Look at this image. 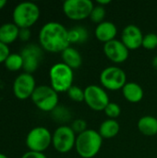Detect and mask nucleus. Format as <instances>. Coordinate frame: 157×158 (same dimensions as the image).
<instances>
[{
  "label": "nucleus",
  "mask_w": 157,
  "mask_h": 158,
  "mask_svg": "<svg viewBox=\"0 0 157 158\" xmlns=\"http://www.w3.org/2000/svg\"><path fill=\"white\" fill-rule=\"evenodd\" d=\"M38 40L43 50L49 53H62L70 46L68 30L57 21H49L43 25L39 31Z\"/></svg>",
  "instance_id": "1"
},
{
  "label": "nucleus",
  "mask_w": 157,
  "mask_h": 158,
  "mask_svg": "<svg viewBox=\"0 0 157 158\" xmlns=\"http://www.w3.org/2000/svg\"><path fill=\"white\" fill-rule=\"evenodd\" d=\"M103 145V138L99 132L93 129H88L77 135L75 150L81 158L95 157Z\"/></svg>",
  "instance_id": "2"
},
{
  "label": "nucleus",
  "mask_w": 157,
  "mask_h": 158,
  "mask_svg": "<svg viewBox=\"0 0 157 158\" xmlns=\"http://www.w3.org/2000/svg\"><path fill=\"white\" fill-rule=\"evenodd\" d=\"M41 11L37 4L33 2H21L18 4L12 12L13 22L19 29H30L40 19Z\"/></svg>",
  "instance_id": "3"
},
{
  "label": "nucleus",
  "mask_w": 157,
  "mask_h": 158,
  "mask_svg": "<svg viewBox=\"0 0 157 158\" xmlns=\"http://www.w3.org/2000/svg\"><path fill=\"white\" fill-rule=\"evenodd\" d=\"M49 80L50 86L56 93H67L73 86L74 70L63 62L56 63L50 68Z\"/></svg>",
  "instance_id": "4"
},
{
  "label": "nucleus",
  "mask_w": 157,
  "mask_h": 158,
  "mask_svg": "<svg viewBox=\"0 0 157 158\" xmlns=\"http://www.w3.org/2000/svg\"><path fill=\"white\" fill-rule=\"evenodd\" d=\"M34 106L43 112H52L59 103L58 93L50 85H39L31 97Z\"/></svg>",
  "instance_id": "5"
},
{
  "label": "nucleus",
  "mask_w": 157,
  "mask_h": 158,
  "mask_svg": "<svg viewBox=\"0 0 157 158\" xmlns=\"http://www.w3.org/2000/svg\"><path fill=\"white\" fill-rule=\"evenodd\" d=\"M53 133L43 126H37L31 129L26 136V145L29 151L43 153L52 145Z\"/></svg>",
  "instance_id": "6"
},
{
  "label": "nucleus",
  "mask_w": 157,
  "mask_h": 158,
  "mask_svg": "<svg viewBox=\"0 0 157 158\" xmlns=\"http://www.w3.org/2000/svg\"><path fill=\"white\" fill-rule=\"evenodd\" d=\"M77 134L70 126L60 125L53 132L52 145L54 149L60 154L69 153L75 148Z\"/></svg>",
  "instance_id": "7"
},
{
  "label": "nucleus",
  "mask_w": 157,
  "mask_h": 158,
  "mask_svg": "<svg viewBox=\"0 0 157 158\" xmlns=\"http://www.w3.org/2000/svg\"><path fill=\"white\" fill-rule=\"evenodd\" d=\"M100 82L105 90L116 92L122 90L127 83V75L119 67H106L100 73Z\"/></svg>",
  "instance_id": "8"
},
{
  "label": "nucleus",
  "mask_w": 157,
  "mask_h": 158,
  "mask_svg": "<svg viewBox=\"0 0 157 158\" xmlns=\"http://www.w3.org/2000/svg\"><path fill=\"white\" fill-rule=\"evenodd\" d=\"M93 6L91 0H66L63 3V12L68 19L80 21L90 18Z\"/></svg>",
  "instance_id": "9"
},
{
  "label": "nucleus",
  "mask_w": 157,
  "mask_h": 158,
  "mask_svg": "<svg viewBox=\"0 0 157 158\" xmlns=\"http://www.w3.org/2000/svg\"><path fill=\"white\" fill-rule=\"evenodd\" d=\"M84 102L93 111H104L110 103L108 94L102 86L91 84L84 89Z\"/></svg>",
  "instance_id": "10"
},
{
  "label": "nucleus",
  "mask_w": 157,
  "mask_h": 158,
  "mask_svg": "<svg viewBox=\"0 0 157 158\" xmlns=\"http://www.w3.org/2000/svg\"><path fill=\"white\" fill-rule=\"evenodd\" d=\"M23 59V70L26 73L32 74L38 68L43 57V48L36 44H29L25 45L20 53Z\"/></svg>",
  "instance_id": "11"
},
{
  "label": "nucleus",
  "mask_w": 157,
  "mask_h": 158,
  "mask_svg": "<svg viewBox=\"0 0 157 158\" xmlns=\"http://www.w3.org/2000/svg\"><path fill=\"white\" fill-rule=\"evenodd\" d=\"M36 87V81L33 75L22 72L14 80L13 94L19 100H27L31 97Z\"/></svg>",
  "instance_id": "12"
},
{
  "label": "nucleus",
  "mask_w": 157,
  "mask_h": 158,
  "mask_svg": "<svg viewBox=\"0 0 157 158\" xmlns=\"http://www.w3.org/2000/svg\"><path fill=\"white\" fill-rule=\"evenodd\" d=\"M104 53L105 56L115 64L124 63L130 56V50L124 45L121 40L118 39L105 44Z\"/></svg>",
  "instance_id": "13"
},
{
  "label": "nucleus",
  "mask_w": 157,
  "mask_h": 158,
  "mask_svg": "<svg viewBox=\"0 0 157 158\" xmlns=\"http://www.w3.org/2000/svg\"><path fill=\"white\" fill-rule=\"evenodd\" d=\"M143 36L142 30L138 26L130 24L121 32V42L129 50H137L143 46Z\"/></svg>",
  "instance_id": "14"
},
{
  "label": "nucleus",
  "mask_w": 157,
  "mask_h": 158,
  "mask_svg": "<svg viewBox=\"0 0 157 158\" xmlns=\"http://www.w3.org/2000/svg\"><path fill=\"white\" fill-rule=\"evenodd\" d=\"M94 35L98 41L106 44L116 39L118 35V28L113 22L105 20L96 26Z\"/></svg>",
  "instance_id": "15"
},
{
  "label": "nucleus",
  "mask_w": 157,
  "mask_h": 158,
  "mask_svg": "<svg viewBox=\"0 0 157 158\" xmlns=\"http://www.w3.org/2000/svg\"><path fill=\"white\" fill-rule=\"evenodd\" d=\"M122 94L128 102L136 104L143 100L144 92L143 87L139 83L130 81L127 82L125 86L122 88Z\"/></svg>",
  "instance_id": "16"
},
{
  "label": "nucleus",
  "mask_w": 157,
  "mask_h": 158,
  "mask_svg": "<svg viewBox=\"0 0 157 158\" xmlns=\"http://www.w3.org/2000/svg\"><path fill=\"white\" fill-rule=\"evenodd\" d=\"M19 28L14 22H6L0 26V42L9 45L19 39Z\"/></svg>",
  "instance_id": "17"
},
{
  "label": "nucleus",
  "mask_w": 157,
  "mask_h": 158,
  "mask_svg": "<svg viewBox=\"0 0 157 158\" xmlns=\"http://www.w3.org/2000/svg\"><path fill=\"white\" fill-rule=\"evenodd\" d=\"M62 62L71 68L73 70L80 69L82 65V56L81 53L74 47L68 46L61 53Z\"/></svg>",
  "instance_id": "18"
},
{
  "label": "nucleus",
  "mask_w": 157,
  "mask_h": 158,
  "mask_svg": "<svg viewBox=\"0 0 157 158\" xmlns=\"http://www.w3.org/2000/svg\"><path fill=\"white\" fill-rule=\"evenodd\" d=\"M139 131L148 137L157 135V118L154 116H143L137 123Z\"/></svg>",
  "instance_id": "19"
},
{
  "label": "nucleus",
  "mask_w": 157,
  "mask_h": 158,
  "mask_svg": "<svg viewBox=\"0 0 157 158\" xmlns=\"http://www.w3.org/2000/svg\"><path fill=\"white\" fill-rule=\"evenodd\" d=\"M120 131L119 123L116 119H105L99 127V134L103 139H112L116 137Z\"/></svg>",
  "instance_id": "20"
},
{
  "label": "nucleus",
  "mask_w": 157,
  "mask_h": 158,
  "mask_svg": "<svg viewBox=\"0 0 157 158\" xmlns=\"http://www.w3.org/2000/svg\"><path fill=\"white\" fill-rule=\"evenodd\" d=\"M89 37L88 30L84 26H75L68 30V40L70 44H84Z\"/></svg>",
  "instance_id": "21"
},
{
  "label": "nucleus",
  "mask_w": 157,
  "mask_h": 158,
  "mask_svg": "<svg viewBox=\"0 0 157 158\" xmlns=\"http://www.w3.org/2000/svg\"><path fill=\"white\" fill-rule=\"evenodd\" d=\"M6 69L9 71L16 72L23 69V59L19 53H10L4 62Z\"/></svg>",
  "instance_id": "22"
},
{
  "label": "nucleus",
  "mask_w": 157,
  "mask_h": 158,
  "mask_svg": "<svg viewBox=\"0 0 157 158\" xmlns=\"http://www.w3.org/2000/svg\"><path fill=\"white\" fill-rule=\"evenodd\" d=\"M51 116H52V118L56 122L61 125H65V123L68 122L72 117L71 112L69 111L68 108L63 106H59V105L51 112Z\"/></svg>",
  "instance_id": "23"
},
{
  "label": "nucleus",
  "mask_w": 157,
  "mask_h": 158,
  "mask_svg": "<svg viewBox=\"0 0 157 158\" xmlns=\"http://www.w3.org/2000/svg\"><path fill=\"white\" fill-rule=\"evenodd\" d=\"M105 6H99V5H94L91 15H90V19L92 20V22L95 23L96 25L102 23L103 21H105Z\"/></svg>",
  "instance_id": "24"
},
{
  "label": "nucleus",
  "mask_w": 157,
  "mask_h": 158,
  "mask_svg": "<svg viewBox=\"0 0 157 158\" xmlns=\"http://www.w3.org/2000/svg\"><path fill=\"white\" fill-rule=\"evenodd\" d=\"M68 96L70 100L76 103L84 102V89H81L80 86L73 85L69 88V90L67 92Z\"/></svg>",
  "instance_id": "25"
},
{
  "label": "nucleus",
  "mask_w": 157,
  "mask_h": 158,
  "mask_svg": "<svg viewBox=\"0 0 157 158\" xmlns=\"http://www.w3.org/2000/svg\"><path fill=\"white\" fill-rule=\"evenodd\" d=\"M105 114L110 119H116L121 114V107L115 102H110L105 108Z\"/></svg>",
  "instance_id": "26"
},
{
  "label": "nucleus",
  "mask_w": 157,
  "mask_h": 158,
  "mask_svg": "<svg viewBox=\"0 0 157 158\" xmlns=\"http://www.w3.org/2000/svg\"><path fill=\"white\" fill-rule=\"evenodd\" d=\"M143 47L147 50H154L157 47V34L154 32L147 33L143 36Z\"/></svg>",
  "instance_id": "27"
},
{
  "label": "nucleus",
  "mask_w": 157,
  "mask_h": 158,
  "mask_svg": "<svg viewBox=\"0 0 157 158\" xmlns=\"http://www.w3.org/2000/svg\"><path fill=\"white\" fill-rule=\"evenodd\" d=\"M71 129L73 130V131L78 135L82 133L83 131H85L87 129V123L84 119L82 118H77L75 120H73L72 124H71Z\"/></svg>",
  "instance_id": "28"
},
{
  "label": "nucleus",
  "mask_w": 157,
  "mask_h": 158,
  "mask_svg": "<svg viewBox=\"0 0 157 158\" xmlns=\"http://www.w3.org/2000/svg\"><path fill=\"white\" fill-rule=\"evenodd\" d=\"M9 54H10V50H9L8 45L0 42V64H2L6 61V59L9 56Z\"/></svg>",
  "instance_id": "29"
},
{
  "label": "nucleus",
  "mask_w": 157,
  "mask_h": 158,
  "mask_svg": "<svg viewBox=\"0 0 157 158\" xmlns=\"http://www.w3.org/2000/svg\"><path fill=\"white\" fill-rule=\"evenodd\" d=\"M31 36V31L30 29H20L19 39L22 42H28Z\"/></svg>",
  "instance_id": "30"
},
{
  "label": "nucleus",
  "mask_w": 157,
  "mask_h": 158,
  "mask_svg": "<svg viewBox=\"0 0 157 158\" xmlns=\"http://www.w3.org/2000/svg\"><path fill=\"white\" fill-rule=\"evenodd\" d=\"M20 158H47V156L43 153H37V152L28 151L25 154H23Z\"/></svg>",
  "instance_id": "31"
},
{
  "label": "nucleus",
  "mask_w": 157,
  "mask_h": 158,
  "mask_svg": "<svg viewBox=\"0 0 157 158\" xmlns=\"http://www.w3.org/2000/svg\"><path fill=\"white\" fill-rule=\"evenodd\" d=\"M110 3H111V1H110V0H98V1L96 2V4H97V5L102 6H105H105H106V5H109Z\"/></svg>",
  "instance_id": "32"
},
{
  "label": "nucleus",
  "mask_w": 157,
  "mask_h": 158,
  "mask_svg": "<svg viewBox=\"0 0 157 158\" xmlns=\"http://www.w3.org/2000/svg\"><path fill=\"white\" fill-rule=\"evenodd\" d=\"M152 66H153V68H154L155 69H156L157 70V56H155L153 58V60H152Z\"/></svg>",
  "instance_id": "33"
},
{
  "label": "nucleus",
  "mask_w": 157,
  "mask_h": 158,
  "mask_svg": "<svg viewBox=\"0 0 157 158\" xmlns=\"http://www.w3.org/2000/svg\"><path fill=\"white\" fill-rule=\"evenodd\" d=\"M6 5V0H0V10L3 9Z\"/></svg>",
  "instance_id": "34"
},
{
  "label": "nucleus",
  "mask_w": 157,
  "mask_h": 158,
  "mask_svg": "<svg viewBox=\"0 0 157 158\" xmlns=\"http://www.w3.org/2000/svg\"><path fill=\"white\" fill-rule=\"evenodd\" d=\"M0 158H8L6 155H4V154H2V153H0Z\"/></svg>",
  "instance_id": "35"
}]
</instances>
